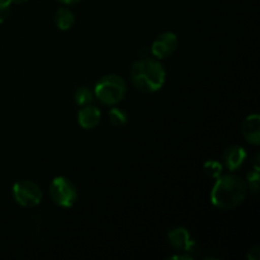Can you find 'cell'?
Here are the masks:
<instances>
[{
    "label": "cell",
    "instance_id": "1",
    "mask_svg": "<svg viewBox=\"0 0 260 260\" xmlns=\"http://www.w3.org/2000/svg\"><path fill=\"white\" fill-rule=\"evenodd\" d=\"M248 187L243 178L236 174L220 175L211 190V202L216 208L230 211L244 202Z\"/></svg>",
    "mask_w": 260,
    "mask_h": 260
},
{
    "label": "cell",
    "instance_id": "2",
    "mask_svg": "<svg viewBox=\"0 0 260 260\" xmlns=\"http://www.w3.org/2000/svg\"><path fill=\"white\" fill-rule=\"evenodd\" d=\"M167 73L157 58L144 57L131 68L132 85L141 93L159 91L165 84Z\"/></svg>",
    "mask_w": 260,
    "mask_h": 260
},
{
    "label": "cell",
    "instance_id": "3",
    "mask_svg": "<svg viewBox=\"0 0 260 260\" xmlns=\"http://www.w3.org/2000/svg\"><path fill=\"white\" fill-rule=\"evenodd\" d=\"M126 93V81L122 76L116 74L102 76L94 88V95L104 106H116L123 101Z\"/></svg>",
    "mask_w": 260,
    "mask_h": 260
},
{
    "label": "cell",
    "instance_id": "4",
    "mask_svg": "<svg viewBox=\"0 0 260 260\" xmlns=\"http://www.w3.org/2000/svg\"><path fill=\"white\" fill-rule=\"evenodd\" d=\"M48 193L55 205L62 208H71L78 201V189L66 177H56L51 180Z\"/></svg>",
    "mask_w": 260,
    "mask_h": 260
},
{
    "label": "cell",
    "instance_id": "5",
    "mask_svg": "<svg viewBox=\"0 0 260 260\" xmlns=\"http://www.w3.org/2000/svg\"><path fill=\"white\" fill-rule=\"evenodd\" d=\"M13 198L19 206L33 208L42 201V190L32 180H19L13 185Z\"/></svg>",
    "mask_w": 260,
    "mask_h": 260
},
{
    "label": "cell",
    "instance_id": "6",
    "mask_svg": "<svg viewBox=\"0 0 260 260\" xmlns=\"http://www.w3.org/2000/svg\"><path fill=\"white\" fill-rule=\"evenodd\" d=\"M168 243L173 249L178 251H183V253L194 254L198 251V245L196 243L194 239L192 238L189 231L183 226H178V228L172 229L167 235Z\"/></svg>",
    "mask_w": 260,
    "mask_h": 260
},
{
    "label": "cell",
    "instance_id": "7",
    "mask_svg": "<svg viewBox=\"0 0 260 260\" xmlns=\"http://www.w3.org/2000/svg\"><path fill=\"white\" fill-rule=\"evenodd\" d=\"M178 47V37L173 32H162L157 36L151 46V53L157 60H162L175 52Z\"/></svg>",
    "mask_w": 260,
    "mask_h": 260
},
{
    "label": "cell",
    "instance_id": "8",
    "mask_svg": "<svg viewBox=\"0 0 260 260\" xmlns=\"http://www.w3.org/2000/svg\"><path fill=\"white\" fill-rule=\"evenodd\" d=\"M246 156H248V154H246L244 147L239 146V145H233V146L228 147L223 152L222 165L230 172H236L243 167Z\"/></svg>",
    "mask_w": 260,
    "mask_h": 260
},
{
    "label": "cell",
    "instance_id": "9",
    "mask_svg": "<svg viewBox=\"0 0 260 260\" xmlns=\"http://www.w3.org/2000/svg\"><path fill=\"white\" fill-rule=\"evenodd\" d=\"M241 132L246 142L251 145L260 144V116L258 113L249 114L241 124Z\"/></svg>",
    "mask_w": 260,
    "mask_h": 260
},
{
    "label": "cell",
    "instance_id": "10",
    "mask_svg": "<svg viewBox=\"0 0 260 260\" xmlns=\"http://www.w3.org/2000/svg\"><path fill=\"white\" fill-rule=\"evenodd\" d=\"M102 113L99 108L91 106L81 107L80 111L78 112V122L81 128L84 129H93L101 123Z\"/></svg>",
    "mask_w": 260,
    "mask_h": 260
},
{
    "label": "cell",
    "instance_id": "11",
    "mask_svg": "<svg viewBox=\"0 0 260 260\" xmlns=\"http://www.w3.org/2000/svg\"><path fill=\"white\" fill-rule=\"evenodd\" d=\"M53 22L60 30H69L75 23V15L70 9L61 7L55 12Z\"/></svg>",
    "mask_w": 260,
    "mask_h": 260
},
{
    "label": "cell",
    "instance_id": "12",
    "mask_svg": "<svg viewBox=\"0 0 260 260\" xmlns=\"http://www.w3.org/2000/svg\"><path fill=\"white\" fill-rule=\"evenodd\" d=\"M94 98H95L94 91H91L89 88H85V86H81V88L76 89L75 93H74V101H75V103L80 107L91 104Z\"/></svg>",
    "mask_w": 260,
    "mask_h": 260
},
{
    "label": "cell",
    "instance_id": "13",
    "mask_svg": "<svg viewBox=\"0 0 260 260\" xmlns=\"http://www.w3.org/2000/svg\"><path fill=\"white\" fill-rule=\"evenodd\" d=\"M108 118L112 126L122 127L127 123V121H128V114H127V112L123 111V109L114 107V108H112L111 111H109Z\"/></svg>",
    "mask_w": 260,
    "mask_h": 260
},
{
    "label": "cell",
    "instance_id": "14",
    "mask_svg": "<svg viewBox=\"0 0 260 260\" xmlns=\"http://www.w3.org/2000/svg\"><path fill=\"white\" fill-rule=\"evenodd\" d=\"M222 162L216 161V160H207L203 165V172L206 173L208 178H212V179H217L222 174Z\"/></svg>",
    "mask_w": 260,
    "mask_h": 260
},
{
    "label": "cell",
    "instance_id": "15",
    "mask_svg": "<svg viewBox=\"0 0 260 260\" xmlns=\"http://www.w3.org/2000/svg\"><path fill=\"white\" fill-rule=\"evenodd\" d=\"M246 187H248V190H250L253 194H258L259 192V170H250L246 175Z\"/></svg>",
    "mask_w": 260,
    "mask_h": 260
},
{
    "label": "cell",
    "instance_id": "16",
    "mask_svg": "<svg viewBox=\"0 0 260 260\" xmlns=\"http://www.w3.org/2000/svg\"><path fill=\"white\" fill-rule=\"evenodd\" d=\"M10 15V4L8 0H0V23L5 22Z\"/></svg>",
    "mask_w": 260,
    "mask_h": 260
},
{
    "label": "cell",
    "instance_id": "17",
    "mask_svg": "<svg viewBox=\"0 0 260 260\" xmlns=\"http://www.w3.org/2000/svg\"><path fill=\"white\" fill-rule=\"evenodd\" d=\"M248 259L249 260H259L260 259V246H254L253 249H250V250H249Z\"/></svg>",
    "mask_w": 260,
    "mask_h": 260
},
{
    "label": "cell",
    "instance_id": "18",
    "mask_svg": "<svg viewBox=\"0 0 260 260\" xmlns=\"http://www.w3.org/2000/svg\"><path fill=\"white\" fill-rule=\"evenodd\" d=\"M168 259H184V260H192L194 259V256L192 255V254H188V253H184V254H175V255H170Z\"/></svg>",
    "mask_w": 260,
    "mask_h": 260
},
{
    "label": "cell",
    "instance_id": "19",
    "mask_svg": "<svg viewBox=\"0 0 260 260\" xmlns=\"http://www.w3.org/2000/svg\"><path fill=\"white\" fill-rule=\"evenodd\" d=\"M259 160H260V154L258 152V154L255 155V157H254V169L255 170H259L260 169V165H259Z\"/></svg>",
    "mask_w": 260,
    "mask_h": 260
},
{
    "label": "cell",
    "instance_id": "20",
    "mask_svg": "<svg viewBox=\"0 0 260 260\" xmlns=\"http://www.w3.org/2000/svg\"><path fill=\"white\" fill-rule=\"evenodd\" d=\"M60 3H62V4H66V5H71V4H75V3H79L80 0H58Z\"/></svg>",
    "mask_w": 260,
    "mask_h": 260
},
{
    "label": "cell",
    "instance_id": "21",
    "mask_svg": "<svg viewBox=\"0 0 260 260\" xmlns=\"http://www.w3.org/2000/svg\"><path fill=\"white\" fill-rule=\"evenodd\" d=\"M9 4H23V3L28 2V0H8Z\"/></svg>",
    "mask_w": 260,
    "mask_h": 260
}]
</instances>
